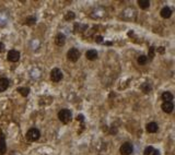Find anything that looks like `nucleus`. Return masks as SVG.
<instances>
[{"instance_id":"f257e3e1","label":"nucleus","mask_w":175,"mask_h":155,"mask_svg":"<svg viewBox=\"0 0 175 155\" xmlns=\"http://www.w3.org/2000/svg\"><path fill=\"white\" fill-rule=\"evenodd\" d=\"M71 117H72L71 112L69 109H66V108L59 110V113H58V119L60 120L63 123H68L71 120Z\"/></svg>"},{"instance_id":"f03ea898","label":"nucleus","mask_w":175,"mask_h":155,"mask_svg":"<svg viewBox=\"0 0 175 155\" xmlns=\"http://www.w3.org/2000/svg\"><path fill=\"white\" fill-rule=\"evenodd\" d=\"M40 137H41V132L36 128H31L28 132H26V139L31 142L37 141L40 139Z\"/></svg>"},{"instance_id":"7ed1b4c3","label":"nucleus","mask_w":175,"mask_h":155,"mask_svg":"<svg viewBox=\"0 0 175 155\" xmlns=\"http://www.w3.org/2000/svg\"><path fill=\"white\" fill-rule=\"evenodd\" d=\"M80 51L79 49L77 48H70L68 50V53H67V58H68V60H70L71 62H76L79 60V58H80Z\"/></svg>"},{"instance_id":"20e7f679","label":"nucleus","mask_w":175,"mask_h":155,"mask_svg":"<svg viewBox=\"0 0 175 155\" xmlns=\"http://www.w3.org/2000/svg\"><path fill=\"white\" fill-rule=\"evenodd\" d=\"M119 152L122 155H130L133 152V146L131 143L125 142L122 144V146L119 148Z\"/></svg>"},{"instance_id":"39448f33","label":"nucleus","mask_w":175,"mask_h":155,"mask_svg":"<svg viewBox=\"0 0 175 155\" xmlns=\"http://www.w3.org/2000/svg\"><path fill=\"white\" fill-rule=\"evenodd\" d=\"M63 74L60 69L58 68H54L53 70L50 71V80L53 82H59L61 79H63Z\"/></svg>"},{"instance_id":"423d86ee","label":"nucleus","mask_w":175,"mask_h":155,"mask_svg":"<svg viewBox=\"0 0 175 155\" xmlns=\"http://www.w3.org/2000/svg\"><path fill=\"white\" fill-rule=\"evenodd\" d=\"M7 59L8 61H10V62H17V61H19V59H20V53L18 51V50H9V53H8L7 55Z\"/></svg>"},{"instance_id":"0eeeda50","label":"nucleus","mask_w":175,"mask_h":155,"mask_svg":"<svg viewBox=\"0 0 175 155\" xmlns=\"http://www.w3.org/2000/svg\"><path fill=\"white\" fill-rule=\"evenodd\" d=\"M162 110L166 114H171L174 109V105H173V102H163L161 105Z\"/></svg>"},{"instance_id":"6e6552de","label":"nucleus","mask_w":175,"mask_h":155,"mask_svg":"<svg viewBox=\"0 0 175 155\" xmlns=\"http://www.w3.org/2000/svg\"><path fill=\"white\" fill-rule=\"evenodd\" d=\"M7 152V144H6V137L5 134H0V155H3Z\"/></svg>"},{"instance_id":"1a4fd4ad","label":"nucleus","mask_w":175,"mask_h":155,"mask_svg":"<svg viewBox=\"0 0 175 155\" xmlns=\"http://www.w3.org/2000/svg\"><path fill=\"white\" fill-rule=\"evenodd\" d=\"M55 43H56L57 46H63L66 43V36L63 35V33H58L55 37Z\"/></svg>"},{"instance_id":"9d476101","label":"nucleus","mask_w":175,"mask_h":155,"mask_svg":"<svg viewBox=\"0 0 175 155\" xmlns=\"http://www.w3.org/2000/svg\"><path fill=\"white\" fill-rule=\"evenodd\" d=\"M160 14H161V16L163 19H168L172 15V10H171V8L168 7H163L162 10L160 11Z\"/></svg>"},{"instance_id":"9b49d317","label":"nucleus","mask_w":175,"mask_h":155,"mask_svg":"<svg viewBox=\"0 0 175 155\" xmlns=\"http://www.w3.org/2000/svg\"><path fill=\"white\" fill-rule=\"evenodd\" d=\"M85 57L88 60H95L98 58V51L95 49H90L85 53Z\"/></svg>"},{"instance_id":"f8f14e48","label":"nucleus","mask_w":175,"mask_h":155,"mask_svg":"<svg viewBox=\"0 0 175 155\" xmlns=\"http://www.w3.org/2000/svg\"><path fill=\"white\" fill-rule=\"evenodd\" d=\"M158 125L155 123V122H149L147 125V127H146V130H147L149 133H155L157 131H158Z\"/></svg>"},{"instance_id":"ddd939ff","label":"nucleus","mask_w":175,"mask_h":155,"mask_svg":"<svg viewBox=\"0 0 175 155\" xmlns=\"http://www.w3.org/2000/svg\"><path fill=\"white\" fill-rule=\"evenodd\" d=\"M9 86V80L7 78H1L0 79V93L5 92Z\"/></svg>"},{"instance_id":"4468645a","label":"nucleus","mask_w":175,"mask_h":155,"mask_svg":"<svg viewBox=\"0 0 175 155\" xmlns=\"http://www.w3.org/2000/svg\"><path fill=\"white\" fill-rule=\"evenodd\" d=\"M162 100H164V102H172V99H173V94L171 93V92H164L163 94H162Z\"/></svg>"},{"instance_id":"2eb2a0df","label":"nucleus","mask_w":175,"mask_h":155,"mask_svg":"<svg viewBox=\"0 0 175 155\" xmlns=\"http://www.w3.org/2000/svg\"><path fill=\"white\" fill-rule=\"evenodd\" d=\"M138 6H139L141 9H148L150 7V1L149 0H138Z\"/></svg>"},{"instance_id":"dca6fc26","label":"nucleus","mask_w":175,"mask_h":155,"mask_svg":"<svg viewBox=\"0 0 175 155\" xmlns=\"http://www.w3.org/2000/svg\"><path fill=\"white\" fill-rule=\"evenodd\" d=\"M17 91L19 92L22 96H24V97H26L28 94H30V89L28 87H18Z\"/></svg>"},{"instance_id":"f3484780","label":"nucleus","mask_w":175,"mask_h":155,"mask_svg":"<svg viewBox=\"0 0 175 155\" xmlns=\"http://www.w3.org/2000/svg\"><path fill=\"white\" fill-rule=\"evenodd\" d=\"M141 90H142V92H143V93H146V94H148V93H150V92H151V90H152V87H151V85H150V83H148V82H146V83H143V84L141 85Z\"/></svg>"},{"instance_id":"a211bd4d","label":"nucleus","mask_w":175,"mask_h":155,"mask_svg":"<svg viewBox=\"0 0 175 155\" xmlns=\"http://www.w3.org/2000/svg\"><path fill=\"white\" fill-rule=\"evenodd\" d=\"M148 61V58L147 56H145V55H141V56L138 57V59H137V62L140 64V66H142V64H146Z\"/></svg>"},{"instance_id":"6ab92c4d","label":"nucleus","mask_w":175,"mask_h":155,"mask_svg":"<svg viewBox=\"0 0 175 155\" xmlns=\"http://www.w3.org/2000/svg\"><path fill=\"white\" fill-rule=\"evenodd\" d=\"M75 18H76V14L73 13L72 11L67 12L66 15H65V20H66V21H71V20H75Z\"/></svg>"},{"instance_id":"aec40b11","label":"nucleus","mask_w":175,"mask_h":155,"mask_svg":"<svg viewBox=\"0 0 175 155\" xmlns=\"http://www.w3.org/2000/svg\"><path fill=\"white\" fill-rule=\"evenodd\" d=\"M154 55H155V48H154L153 46H151V47L149 48V51H148V57H149V59H153Z\"/></svg>"},{"instance_id":"412c9836","label":"nucleus","mask_w":175,"mask_h":155,"mask_svg":"<svg viewBox=\"0 0 175 155\" xmlns=\"http://www.w3.org/2000/svg\"><path fill=\"white\" fill-rule=\"evenodd\" d=\"M35 22H36V19L34 16H28L25 20V24L26 25H33V24H35Z\"/></svg>"},{"instance_id":"4be33fe9","label":"nucleus","mask_w":175,"mask_h":155,"mask_svg":"<svg viewBox=\"0 0 175 155\" xmlns=\"http://www.w3.org/2000/svg\"><path fill=\"white\" fill-rule=\"evenodd\" d=\"M154 148L152 146H147L146 150H145V155H151L152 154V152H153Z\"/></svg>"},{"instance_id":"5701e85b","label":"nucleus","mask_w":175,"mask_h":155,"mask_svg":"<svg viewBox=\"0 0 175 155\" xmlns=\"http://www.w3.org/2000/svg\"><path fill=\"white\" fill-rule=\"evenodd\" d=\"M3 50H5V45L2 42H0V53H2Z\"/></svg>"},{"instance_id":"b1692460","label":"nucleus","mask_w":175,"mask_h":155,"mask_svg":"<svg viewBox=\"0 0 175 155\" xmlns=\"http://www.w3.org/2000/svg\"><path fill=\"white\" fill-rule=\"evenodd\" d=\"M157 51H158V53H161V54H163V53H164V47H159V48H158V49H157Z\"/></svg>"},{"instance_id":"393cba45","label":"nucleus","mask_w":175,"mask_h":155,"mask_svg":"<svg viewBox=\"0 0 175 155\" xmlns=\"http://www.w3.org/2000/svg\"><path fill=\"white\" fill-rule=\"evenodd\" d=\"M151 155H160V151L159 150H153V152H152Z\"/></svg>"},{"instance_id":"a878e982","label":"nucleus","mask_w":175,"mask_h":155,"mask_svg":"<svg viewBox=\"0 0 175 155\" xmlns=\"http://www.w3.org/2000/svg\"><path fill=\"white\" fill-rule=\"evenodd\" d=\"M102 37L101 36H98V37H95V42H98V43H102Z\"/></svg>"},{"instance_id":"bb28decb","label":"nucleus","mask_w":175,"mask_h":155,"mask_svg":"<svg viewBox=\"0 0 175 155\" xmlns=\"http://www.w3.org/2000/svg\"><path fill=\"white\" fill-rule=\"evenodd\" d=\"M77 120L78 121H79V120H80V121H83V116H82V115H78Z\"/></svg>"}]
</instances>
